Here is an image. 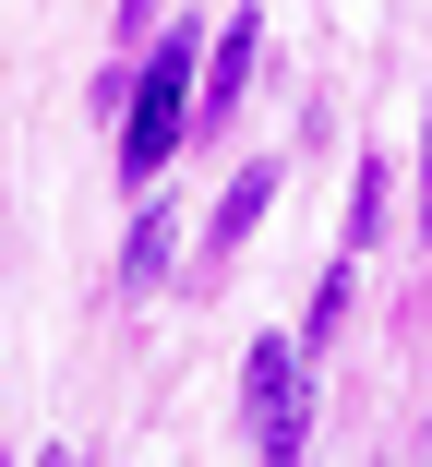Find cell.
Returning <instances> with one entry per match:
<instances>
[{
    "label": "cell",
    "instance_id": "cell-1",
    "mask_svg": "<svg viewBox=\"0 0 432 467\" xmlns=\"http://www.w3.org/2000/svg\"><path fill=\"white\" fill-rule=\"evenodd\" d=\"M205 36H156V60L121 84V180H156L168 156H181V132L205 120Z\"/></svg>",
    "mask_w": 432,
    "mask_h": 467
},
{
    "label": "cell",
    "instance_id": "cell-2",
    "mask_svg": "<svg viewBox=\"0 0 432 467\" xmlns=\"http://www.w3.org/2000/svg\"><path fill=\"white\" fill-rule=\"evenodd\" d=\"M240 420H252V455H265V467H300V443H312V348L300 336H252Z\"/></svg>",
    "mask_w": 432,
    "mask_h": 467
},
{
    "label": "cell",
    "instance_id": "cell-3",
    "mask_svg": "<svg viewBox=\"0 0 432 467\" xmlns=\"http://www.w3.org/2000/svg\"><path fill=\"white\" fill-rule=\"evenodd\" d=\"M265 204H277V168H240L228 192H216V216H205V264H228L252 228H265Z\"/></svg>",
    "mask_w": 432,
    "mask_h": 467
},
{
    "label": "cell",
    "instance_id": "cell-4",
    "mask_svg": "<svg viewBox=\"0 0 432 467\" xmlns=\"http://www.w3.org/2000/svg\"><path fill=\"white\" fill-rule=\"evenodd\" d=\"M252 48H265V25H252V13H228V36H205V120H228V109H240Z\"/></svg>",
    "mask_w": 432,
    "mask_h": 467
},
{
    "label": "cell",
    "instance_id": "cell-5",
    "mask_svg": "<svg viewBox=\"0 0 432 467\" xmlns=\"http://www.w3.org/2000/svg\"><path fill=\"white\" fill-rule=\"evenodd\" d=\"M168 204H132V240H121V288H168Z\"/></svg>",
    "mask_w": 432,
    "mask_h": 467
},
{
    "label": "cell",
    "instance_id": "cell-6",
    "mask_svg": "<svg viewBox=\"0 0 432 467\" xmlns=\"http://www.w3.org/2000/svg\"><path fill=\"white\" fill-rule=\"evenodd\" d=\"M385 192H396V168H385V156H361V192H349V252L385 228Z\"/></svg>",
    "mask_w": 432,
    "mask_h": 467
},
{
    "label": "cell",
    "instance_id": "cell-7",
    "mask_svg": "<svg viewBox=\"0 0 432 467\" xmlns=\"http://www.w3.org/2000/svg\"><path fill=\"white\" fill-rule=\"evenodd\" d=\"M420 240H432V109H420Z\"/></svg>",
    "mask_w": 432,
    "mask_h": 467
},
{
    "label": "cell",
    "instance_id": "cell-8",
    "mask_svg": "<svg viewBox=\"0 0 432 467\" xmlns=\"http://www.w3.org/2000/svg\"><path fill=\"white\" fill-rule=\"evenodd\" d=\"M132 25H156V0H121V48H132Z\"/></svg>",
    "mask_w": 432,
    "mask_h": 467
},
{
    "label": "cell",
    "instance_id": "cell-9",
    "mask_svg": "<svg viewBox=\"0 0 432 467\" xmlns=\"http://www.w3.org/2000/svg\"><path fill=\"white\" fill-rule=\"evenodd\" d=\"M37 467H84V455H72V443H48V455H37Z\"/></svg>",
    "mask_w": 432,
    "mask_h": 467
}]
</instances>
